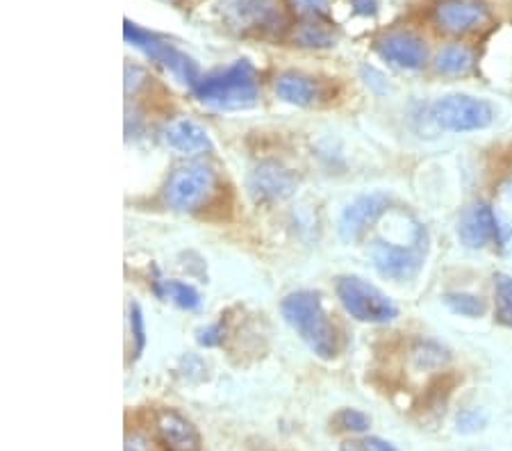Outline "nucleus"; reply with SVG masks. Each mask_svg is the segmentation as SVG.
Wrapping results in <instances>:
<instances>
[{
	"label": "nucleus",
	"mask_w": 512,
	"mask_h": 451,
	"mask_svg": "<svg viewBox=\"0 0 512 451\" xmlns=\"http://www.w3.org/2000/svg\"><path fill=\"white\" fill-rule=\"evenodd\" d=\"M128 324H130V333L135 338V356H139L146 347V328H144V315L142 308L137 303H130L128 308Z\"/></svg>",
	"instance_id": "nucleus-23"
},
{
	"label": "nucleus",
	"mask_w": 512,
	"mask_h": 451,
	"mask_svg": "<svg viewBox=\"0 0 512 451\" xmlns=\"http://www.w3.org/2000/svg\"><path fill=\"white\" fill-rule=\"evenodd\" d=\"M155 424H158L160 440L169 451H203L201 436H198L194 424L176 410H160Z\"/></svg>",
	"instance_id": "nucleus-14"
},
{
	"label": "nucleus",
	"mask_w": 512,
	"mask_h": 451,
	"mask_svg": "<svg viewBox=\"0 0 512 451\" xmlns=\"http://www.w3.org/2000/svg\"><path fill=\"white\" fill-rule=\"evenodd\" d=\"M421 244H424V240L406 246L376 240L371 244V260H374L378 274L390 278V281H410V278H415L419 274V269L424 267L426 246Z\"/></svg>",
	"instance_id": "nucleus-8"
},
{
	"label": "nucleus",
	"mask_w": 512,
	"mask_h": 451,
	"mask_svg": "<svg viewBox=\"0 0 512 451\" xmlns=\"http://www.w3.org/2000/svg\"><path fill=\"white\" fill-rule=\"evenodd\" d=\"M198 101L219 110H246L258 103V73L249 60L214 71L192 89Z\"/></svg>",
	"instance_id": "nucleus-2"
},
{
	"label": "nucleus",
	"mask_w": 512,
	"mask_h": 451,
	"mask_svg": "<svg viewBox=\"0 0 512 451\" xmlns=\"http://www.w3.org/2000/svg\"><path fill=\"white\" fill-rule=\"evenodd\" d=\"M294 41L305 48H328V46H335V32L328 26H324V23L308 21L296 30Z\"/></svg>",
	"instance_id": "nucleus-20"
},
{
	"label": "nucleus",
	"mask_w": 512,
	"mask_h": 451,
	"mask_svg": "<svg viewBox=\"0 0 512 451\" xmlns=\"http://www.w3.org/2000/svg\"><path fill=\"white\" fill-rule=\"evenodd\" d=\"M249 190L255 201H280L296 190V178L278 164H260L249 178Z\"/></svg>",
	"instance_id": "nucleus-13"
},
{
	"label": "nucleus",
	"mask_w": 512,
	"mask_h": 451,
	"mask_svg": "<svg viewBox=\"0 0 512 451\" xmlns=\"http://www.w3.org/2000/svg\"><path fill=\"white\" fill-rule=\"evenodd\" d=\"M474 64H476L474 51L462 44L444 46L435 57V69L444 73V76H465V73L474 69Z\"/></svg>",
	"instance_id": "nucleus-17"
},
{
	"label": "nucleus",
	"mask_w": 512,
	"mask_h": 451,
	"mask_svg": "<svg viewBox=\"0 0 512 451\" xmlns=\"http://www.w3.org/2000/svg\"><path fill=\"white\" fill-rule=\"evenodd\" d=\"M362 451H399V449L381 438H365L362 440Z\"/></svg>",
	"instance_id": "nucleus-25"
},
{
	"label": "nucleus",
	"mask_w": 512,
	"mask_h": 451,
	"mask_svg": "<svg viewBox=\"0 0 512 451\" xmlns=\"http://www.w3.org/2000/svg\"><path fill=\"white\" fill-rule=\"evenodd\" d=\"M123 37H126L128 44H132L135 48H139L146 57H151L153 62L162 64L164 69H167L173 78L178 82H183L187 87H196L198 80V67L192 57L185 55L183 51H178L176 46H171L169 41H164L162 37L153 35V32L142 30L135 23L126 21L123 23Z\"/></svg>",
	"instance_id": "nucleus-5"
},
{
	"label": "nucleus",
	"mask_w": 512,
	"mask_h": 451,
	"mask_svg": "<svg viewBox=\"0 0 512 451\" xmlns=\"http://www.w3.org/2000/svg\"><path fill=\"white\" fill-rule=\"evenodd\" d=\"M503 194H506L508 196V199H512V176L508 178V183L506 185H503V190H501Z\"/></svg>",
	"instance_id": "nucleus-28"
},
{
	"label": "nucleus",
	"mask_w": 512,
	"mask_h": 451,
	"mask_svg": "<svg viewBox=\"0 0 512 451\" xmlns=\"http://www.w3.org/2000/svg\"><path fill=\"white\" fill-rule=\"evenodd\" d=\"M342 451H358V449H355V447H344Z\"/></svg>",
	"instance_id": "nucleus-29"
},
{
	"label": "nucleus",
	"mask_w": 512,
	"mask_h": 451,
	"mask_svg": "<svg viewBox=\"0 0 512 451\" xmlns=\"http://www.w3.org/2000/svg\"><path fill=\"white\" fill-rule=\"evenodd\" d=\"M335 424H337V429H342V431L365 433V431H369L371 420H369V415H365L358 408H342L340 413L335 415Z\"/></svg>",
	"instance_id": "nucleus-22"
},
{
	"label": "nucleus",
	"mask_w": 512,
	"mask_h": 451,
	"mask_svg": "<svg viewBox=\"0 0 512 451\" xmlns=\"http://www.w3.org/2000/svg\"><path fill=\"white\" fill-rule=\"evenodd\" d=\"M433 121L449 133H472L483 130L494 121V108L485 98H474L467 94H451L433 103Z\"/></svg>",
	"instance_id": "nucleus-6"
},
{
	"label": "nucleus",
	"mask_w": 512,
	"mask_h": 451,
	"mask_svg": "<svg viewBox=\"0 0 512 451\" xmlns=\"http://www.w3.org/2000/svg\"><path fill=\"white\" fill-rule=\"evenodd\" d=\"M280 310H283L285 322L299 333L312 354L321 360H333L337 356L335 326L326 317L317 292H292L285 297Z\"/></svg>",
	"instance_id": "nucleus-1"
},
{
	"label": "nucleus",
	"mask_w": 512,
	"mask_h": 451,
	"mask_svg": "<svg viewBox=\"0 0 512 451\" xmlns=\"http://www.w3.org/2000/svg\"><path fill=\"white\" fill-rule=\"evenodd\" d=\"M390 205V196L383 192L365 194L346 205L340 217V235L344 242H355L365 235L371 226L381 219L383 212Z\"/></svg>",
	"instance_id": "nucleus-10"
},
{
	"label": "nucleus",
	"mask_w": 512,
	"mask_h": 451,
	"mask_svg": "<svg viewBox=\"0 0 512 451\" xmlns=\"http://www.w3.org/2000/svg\"><path fill=\"white\" fill-rule=\"evenodd\" d=\"M164 144L178 153H198L210 149V137L198 123L189 119H178L169 123L162 133Z\"/></svg>",
	"instance_id": "nucleus-15"
},
{
	"label": "nucleus",
	"mask_w": 512,
	"mask_h": 451,
	"mask_svg": "<svg viewBox=\"0 0 512 451\" xmlns=\"http://www.w3.org/2000/svg\"><path fill=\"white\" fill-rule=\"evenodd\" d=\"M458 235L462 244L469 246V249H483L490 242L503 244L499 217L494 215V210L487 203H474L462 212Z\"/></svg>",
	"instance_id": "nucleus-11"
},
{
	"label": "nucleus",
	"mask_w": 512,
	"mask_h": 451,
	"mask_svg": "<svg viewBox=\"0 0 512 451\" xmlns=\"http://www.w3.org/2000/svg\"><path fill=\"white\" fill-rule=\"evenodd\" d=\"M289 3H292L296 12L312 16V19L328 14V7H330V0H289Z\"/></svg>",
	"instance_id": "nucleus-24"
},
{
	"label": "nucleus",
	"mask_w": 512,
	"mask_h": 451,
	"mask_svg": "<svg viewBox=\"0 0 512 451\" xmlns=\"http://www.w3.org/2000/svg\"><path fill=\"white\" fill-rule=\"evenodd\" d=\"M219 340H221L219 326L205 328V331H201V335H198V342L205 344V347H214V344H219Z\"/></svg>",
	"instance_id": "nucleus-26"
},
{
	"label": "nucleus",
	"mask_w": 512,
	"mask_h": 451,
	"mask_svg": "<svg viewBox=\"0 0 512 451\" xmlns=\"http://www.w3.org/2000/svg\"><path fill=\"white\" fill-rule=\"evenodd\" d=\"M337 299L344 306L346 313L353 319L365 324H390L396 319L399 310L392 303V299L383 294L378 287L358 276H342L337 278L335 285Z\"/></svg>",
	"instance_id": "nucleus-4"
},
{
	"label": "nucleus",
	"mask_w": 512,
	"mask_h": 451,
	"mask_svg": "<svg viewBox=\"0 0 512 451\" xmlns=\"http://www.w3.org/2000/svg\"><path fill=\"white\" fill-rule=\"evenodd\" d=\"M214 187H217V174L208 164H189V167L173 171L167 190H164V199L173 210L194 212L210 199Z\"/></svg>",
	"instance_id": "nucleus-7"
},
{
	"label": "nucleus",
	"mask_w": 512,
	"mask_h": 451,
	"mask_svg": "<svg viewBox=\"0 0 512 451\" xmlns=\"http://www.w3.org/2000/svg\"><path fill=\"white\" fill-rule=\"evenodd\" d=\"M433 21L447 35H472L490 28L492 14L478 0H437Z\"/></svg>",
	"instance_id": "nucleus-9"
},
{
	"label": "nucleus",
	"mask_w": 512,
	"mask_h": 451,
	"mask_svg": "<svg viewBox=\"0 0 512 451\" xmlns=\"http://www.w3.org/2000/svg\"><path fill=\"white\" fill-rule=\"evenodd\" d=\"M221 16L233 30L253 37H278L287 30L283 0H221Z\"/></svg>",
	"instance_id": "nucleus-3"
},
{
	"label": "nucleus",
	"mask_w": 512,
	"mask_h": 451,
	"mask_svg": "<svg viewBox=\"0 0 512 451\" xmlns=\"http://www.w3.org/2000/svg\"><path fill=\"white\" fill-rule=\"evenodd\" d=\"M444 303L453 310L456 315L462 317H483L485 313V301L476 294H465V292H451L444 297Z\"/></svg>",
	"instance_id": "nucleus-21"
},
{
	"label": "nucleus",
	"mask_w": 512,
	"mask_h": 451,
	"mask_svg": "<svg viewBox=\"0 0 512 451\" xmlns=\"http://www.w3.org/2000/svg\"><path fill=\"white\" fill-rule=\"evenodd\" d=\"M376 51L394 67L408 71L421 69L428 60L426 41L412 32H387L376 41Z\"/></svg>",
	"instance_id": "nucleus-12"
},
{
	"label": "nucleus",
	"mask_w": 512,
	"mask_h": 451,
	"mask_svg": "<svg viewBox=\"0 0 512 451\" xmlns=\"http://www.w3.org/2000/svg\"><path fill=\"white\" fill-rule=\"evenodd\" d=\"M353 10L362 16H374L378 12L376 0H353Z\"/></svg>",
	"instance_id": "nucleus-27"
},
{
	"label": "nucleus",
	"mask_w": 512,
	"mask_h": 451,
	"mask_svg": "<svg viewBox=\"0 0 512 451\" xmlns=\"http://www.w3.org/2000/svg\"><path fill=\"white\" fill-rule=\"evenodd\" d=\"M494 315L501 326L512 328V276H494Z\"/></svg>",
	"instance_id": "nucleus-19"
},
{
	"label": "nucleus",
	"mask_w": 512,
	"mask_h": 451,
	"mask_svg": "<svg viewBox=\"0 0 512 451\" xmlns=\"http://www.w3.org/2000/svg\"><path fill=\"white\" fill-rule=\"evenodd\" d=\"M276 94L280 101L289 105H315L324 92H321V85L310 76H303V73H283L276 80Z\"/></svg>",
	"instance_id": "nucleus-16"
},
{
	"label": "nucleus",
	"mask_w": 512,
	"mask_h": 451,
	"mask_svg": "<svg viewBox=\"0 0 512 451\" xmlns=\"http://www.w3.org/2000/svg\"><path fill=\"white\" fill-rule=\"evenodd\" d=\"M173 3H178V0H173Z\"/></svg>",
	"instance_id": "nucleus-30"
},
{
	"label": "nucleus",
	"mask_w": 512,
	"mask_h": 451,
	"mask_svg": "<svg viewBox=\"0 0 512 451\" xmlns=\"http://www.w3.org/2000/svg\"><path fill=\"white\" fill-rule=\"evenodd\" d=\"M155 294L164 301L176 303V306L183 310H196L201 306V297H198L194 287L180 281H158L155 283Z\"/></svg>",
	"instance_id": "nucleus-18"
}]
</instances>
